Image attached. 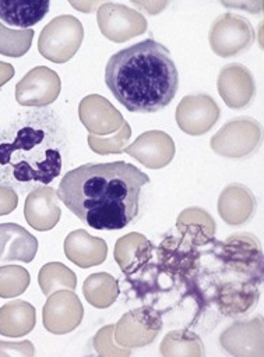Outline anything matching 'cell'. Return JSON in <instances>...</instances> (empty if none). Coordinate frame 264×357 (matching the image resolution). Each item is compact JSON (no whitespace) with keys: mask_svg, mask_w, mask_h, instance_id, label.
Here are the masks:
<instances>
[{"mask_svg":"<svg viewBox=\"0 0 264 357\" xmlns=\"http://www.w3.org/2000/svg\"><path fill=\"white\" fill-rule=\"evenodd\" d=\"M67 153V131L54 110L24 112L0 127V184L22 195L47 185Z\"/></svg>","mask_w":264,"mask_h":357,"instance_id":"cell-1","label":"cell"},{"mask_svg":"<svg viewBox=\"0 0 264 357\" xmlns=\"http://www.w3.org/2000/svg\"><path fill=\"white\" fill-rule=\"evenodd\" d=\"M149 177L131 163H88L67 172L56 191L60 201L96 230H119L137 215Z\"/></svg>","mask_w":264,"mask_h":357,"instance_id":"cell-2","label":"cell"},{"mask_svg":"<svg viewBox=\"0 0 264 357\" xmlns=\"http://www.w3.org/2000/svg\"><path fill=\"white\" fill-rule=\"evenodd\" d=\"M105 84L131 113H155L166 107L179 88V73L170 52L154 39H145L110 56Z\"/></svg>","mask_w":264,"mask_h":357,"instance_id":"cell-3","label":"cell"},{"mask_svg":"<svg viewBox=\"0 0 264 357\" xmlns=\"http://www.w3.org/2000/svg\"><path fill=\"white\" fill-rule=\"evenodd\" d=\"M82 38L81 21L74 15L63 14L43 26L38 39V50L53 63H66L77 53Z\"/></svg>","mask_w":264,"mask_h":357,"instance_id":"cell-4","label":"cell"},{"mask_svg":"<svg viewBox=\"0 0 264 357\" xmlns=\"http://www.w3.org/2000/svg\"><path fill=\"white\" fill-rule=\"evenodd\" d=\"M210 47L219 57H233L250 49L254 29L249 20L235 13H225L215 18L208 33Z\"/></svg>","mask_w":264,"mask_h":357,"instance_id":"cell-5","label":"cell"},{"mask_svg":"<svg viewBox=\"0 0 264 357\" xmlns=\"http://www.w3.org/2000/svg\"><path fill=\"white\" fill-rule=\"evenodd\" d=\"M261 141V128L251 117L228 121L211 138V149L221 156L239 159L251 155Z\"/></svg>","mask_w":264,"mask_h":357,"instance_id":"cell-6","label":"cell"},{"mask_svg":"<svg viewBox=\"0 0 264 357\" xmlns=\"http://www.w3.org/2000/svg\"><path fill=\"white\" fill-rule=\"evenodd\" d=\"M96 20L102 35L116 43L126 42L147 29V20L141 13L119 3L101 4Z\"/></svg>","mask_w":264,"mask_h":357,"instance_id":"cell-7","label":"cell"},{"mask_svg":"<svg viewBox=\"0 0 264 357\" xmlns=\"http://www.w3.org/2000/svg\"><path fill=\"white\" fill-rule=\"evenodd\" d=\"M60 86V77L56 71L38 66L28 71L15 85V100L21 106L46 107L57 99Z\"/></svg>","mask_w":264,"mask_h":357,"instance_id":"cell-8","label":"cell"},{"mask_svg":"<svg viewBox=\"0 0 264 357\" xmlns=\"http://www.w3.org/2000/svg\"><path fill=\"white\" fill-rule=\"evenodd\" d=\"M219 112L217 102L210 95H187L176 107V123L189 135H203L218 121Z\"/></svg>","mask_w":264,"mask_h":357,"instance_id":"cell-9","label":"cell"},{"mask_svg":"<svg viewBox=\"0 0 264 357\" xmlns=\"http://www.w3.org/2000/svg\"><path fill=\"white\" fill-rule=\"evenodd\" d=\"M82 305L71 290H57L43 307V326L56 335L67 333L82 319Z\"/></svg>","mask_w":264,"mask_h":357,"instance_id":"cell-10","label":"cell"},{"mask_svg":"<svg viewBox=\"0 0 264 357\" xmlns=\"http://www.w3.org/2000/svg\"><path fill=\"white\" fill-rule=\"evenodd\" d=\"M218 92L230 109L249 106L256 95V82L247 67L239 63L225 66L218 75Z\"/></svg>","mask_w":264,"mask_h":357,"instance_id":"cell-11","label":"cell"},{"mask_svg":"<svg viewBox=\"0 0 264 357\" xmlns=\"http://www.w3.org/2000/svg\"><path fill=\"white\" fill-rule=\"evenodd\" d=\"M123 152L149 169H161L172 160L175 144L166 132L154 130L142 132L131 145L124 148Z\"/></svg>","mask_w":264,"mask_h":357,"instance_id":"cell-12","label":"cell"},{"mask_svg":"<svg viewBox=\"0 0 264 357\" xmlns=\"http://www.w3.org/2000/svg\"><path fill=\"white\" fill-rule=\"evenodd\" d=\"M61 215L57 194L53 188L43 185L28 192L24 205L27 223L39 231L53 229Z\"/></svg>","mask_w":264,"mask_h":357,"instance_id":"cell-13","label":"cell"},{"mask_svg":"<svg viewBox=\"0 0 264 357\" xmlns=\"http://www.w3.org/2000/svg\"><path fill=\"white\" fill-rule=\"evenodd\" d=\"M38 251V240L17 223H0V264L31 262Z\"/></svg>","mask_w":264,"mask_h":357,"instance_id":"cell-14","label":"cell"},{"mask_svg":"<svg viewBox=\"0 0 264 357\" xmlns=\"http://www.w3.org/2000/svg\"><path fill=\"white\" fill-rule=\"evenodd\" d=\"M218 212L228 225H243L256 212V198L244 185L230 184L218 198Z\"/></svg>","mask_w":264,"mask_h":357,"instance_id":"cell-15","label":"cell"},{"mask_svg":"<svg viewBox=\"0 0 264 357\" xmlns=\"http://www.w3.org/2000/svg\"><path fill=\"white\" fill-rule=\"evenodd\" d=\"M64 252L70 261L81 268L105 261L108 247L102 238L91 237L85 230H74L64 240Z\"/></svg>","mask_w":264,"mask_h":357,"instance_id":"cell-16","label":"cell"},{"mask_svg":"<svg viewBox=\"0 0 264 357\" xmlns=\"http://www.w3.org/2000/svg\"><path fill=\"white\" fill-rule=\"evenodd\" d=\"M49 0L39 1H1L0 0V20L18 29H31L49 11Z\"/></svg>","mask_w":264,"mask_h":357,"instance_id":"cell-17","label":"cell"},{"mask_svg":"<svg viewBox=\"0 0 264 357\" xmlns=\"http://www.w3.org/2000/svg\"><path fill=\"white\" fill-rule=\"evenodd\" d=\"M35 307L24 300L8 301L0 308V333L10 337L28 335L36 322Z\"/></svg>","mask_w":264,"mask_h":357,"instance_id":"cell-18","label":"cell"},{"mask_svg":"<svg viewBox=\"0 0 264 357\" xmlns=\"http://www.w3.org/2000/svg\"><path fill=\"white\" fill-rule=\"evenodd\" d=\"M117 294V283L109 273H94L84 282V296L94 307H109L116 300Z\"/></svg>","mask_w":264,"mask_h":357,"instance_id":"cell-19","label":"cell"},{"mask_svg":"<svg viewBox=\"0 0 264 357\" xmlns=\"http://www.w3.org/2000/svg\"><path fill=\"white\" fill-rule=\"evenodd\" d=\"M39 286L45 296H50L60 287L70 290L75 289V275L67 266L60 262H49L43 265L39 271Z\"/></svg>","mask_w":264,"mask_h":357,"instance_id":"cell-20","label":"cell"},{"mask_svg":"<svg viewBox=\"0 0 264 357\" xmlns=\"http://www.w3.org/2000/svg\"><path fill=\"white\" fill-rule=\"evenodd\" d=\"M32 39V29H13L0 22V54L21 57L29 50Z\"/></svg>","mask_w":264,"mask_h":357,"instance_id":"cell-21","label":"cell"},{"mask_svg":"<svg viewBox=\"0 0 264 357\" xmlns=\"http://www.w3.org/2000/svg\"><path fill=\"white\" fill-rule=\"evenodd\" d=\"M29 284V273L18 265L0 268V297L10 298L22 294Z\"/></svg>","mask_w":264,"mask_h":357,"instance_id":"cell-22","label":"cell"},{"mask_svg":"<svg viewBox=\"0 0 264 357\" xmlns=\"http://www.w3.org/2000/svg\"><path fill=\"white\" fill-rule=\"evenodd\" d=\"M35 350L29 340L11 343L0 340V356H34Z\"/></svg>","mask_w":264,"mask_h":357,"instance_id":"cell-23","label":"cell"},{"mask_svg":"<svg viewBox=\"0 0 264 357\" xmlns=\"http://www.w3.org/2000/svg\"><path fill=\"white\" fill-rule=\"evenodd\" d=\"M18 204V195L17 192L6 185L0 184V216L8 215L17 208Z\"/></svg>","mask_w":264,"mask_h":357,"instance_id":"cell-24","label":"cell"},{"mask_svg":"<svg viewBox=\"0 0 264 357\" xmlns=\"http://www.w3.org/2000/svg\"><path fill=\"white\" fill-rule=\"evenodd\" d=\"M14 67L10 63L0 61V86H3L6 82H8L14 75Z\"/></svg>","mask_w":264,"mask_h":357,"instance_id":"cell-25","label":"cell"},{"mask_svg":"<svg viewBox=\"0 0 264 357\" xmlns=\"http://www.w3.org/2000/svg\"><path fill=\"white\" fill-rule=\"evenodd\" d=\"M133 3L135 4V6H138V7H144V8H147V11L149 13V14H156V13H161V10L163 8V7H166L168 6V1H163V3H156V1H154V3H140V1H135V0H133Z\"/></svg>","mask_w":264,"mask_h":357,"instance_id":"cell-26","label":"cell"},{"mask_svg":"<svg viewBox=\"0 0 264 357\" xmlns=\"http://www.w3.org/2000/svg\"><path fill=\"white\" fill-rule=\"evenodd\" d=\"M71 6L80 8L82 13H91V8L94 6H98V3H80V4L78 3H71Z\"/></svg>","mask_w":264,"mask_h":357,"instance_id":"cell-27","label":"cell"}]
</instances>
